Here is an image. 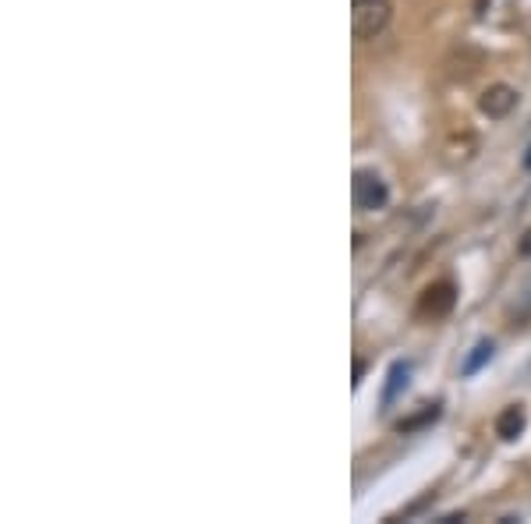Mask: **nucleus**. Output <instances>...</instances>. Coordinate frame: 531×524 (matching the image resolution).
Returning a JSON list of instances; mask_svg holds the SVG:
<instances>
[{"mask_svg": "<svg viewBox=\"0 0 531 524\" xmlns=\"http://www.w3.org/2000/svg\"><path fill=\"white\" fill-rule=\"evenodd\" d=\"M457 305V287L450 281L429 283L422 294H418V319H447Z\"/></svg>", "mask_w": 531, "mask_h": 524, "instance_id": "nucleus-3", "label": "nucleus"}, {"mask_svg": "<svg viewBox=\"0 0 531 524\" xmlns=\"http://www.w3.org/2000/svg\"><path fill=\"white\" fill-rule=\"evenodd\" d=\"M394 4L390 0H351V33L358 43H368L390 29Z\"/></svg>", "mask_w": 531, "mask_h": 524, "instance_id": "nucleus-1", "label": "nucleus"}, {"mask_svg": "<svg viewBox=\"0 0 531 524\" xmlns=\"http://www.w3.org/2000/svg\"><path fill=\"white\" fill-rule=\"evenodd\" d=\"M517 89L514 85H507V81H496V85H489L482 96H479V110L489 118V121H503L514 107H517Z\"/></svg>", "mask_w": 531, "mask_h": 524, "instance_id": "nucleus-4", "label": "nucleus"}, {"mask_svg": "<svg viewBox=\"0 0 531 524\" xmlns=\"http://www.w3.org/2000/svg\"><path fill=\"white\" fill-rule=\"evenodd\" d=\"M482 22H496V25H510L514 18V0H479L475 4Z\"/></svg>", "mask_w": 531, "mask_h": 524, "instance_id": "nucleus-6", "label": "nucleus"}, {"mask_svg": "<svg viewBox=\"0 0 531 524\" xmlns=\"http://www.w3.org/2000/svg\"><path fill=\"white\" fill-rule=\"evenodd\" d=\"M351 199H355L358 213H375V209H383L390 202V188H386V181L375 170H355Z\"/></svg>", "mask_w": 531, "mask_h": 524, "instance_id": "nucleus-2", "label": "nucleus"}, {"mask_svg": "<svg viewBox=\"0 0 531 524\" xmlns=\"http://www.w3.org/2000/svg\"><path fill=\"white\" fill-rule=\"evenodd\" d=\"M525 425H528V411H525V404H510V407H503L499 414H496V436L499 440H517L521 433H525Z\"/></svg>", "mask_w": 531, "mask_h": 524, "instance_id": "nucleus-5", "label": "nucleus"}, {"mask_svg": "<svg viewBox=\"0 0 531 524\" xmlns=\"http://www.w3.org/2000/svg\"><path fill=\"white\" fill-rule=\"evenodd\" d=\"M408 376H411V365L408 362H394V368H390V383H386V390H383V407H390V404L397 401V394L408 386Z\"/></svg>", "mask_w": 531, "mask_h": 524, "instance_id": "nucleus-7", "label": "nucleus"}, {"mask_svg": "<svg viewBox=\"0 0 531 524\" xmlns=\"http://www.w3.org/2000/svg\"><path fill=\"white\" fill-rule=\"evenodd\" d=\"M489 358H492V344H489V340L475 344V348H471V355H468V362H464V376H475V372L489 362Z\"/></svg>", "mask_w": 531, "mask_h": 524, "instance_id": "nucleus-9", "label": "nucleus"}, {"mask_svg": "<svg viewBox=\"0 0 531 524\" xmlns=\"http://www.w3.org/2000/svg\"><path fill=\"white\" fill-rule=\"evenodd\" d=\"M525 163H528V170H531V149H528V160H525Z\"/></svg>", "mask_w": 531, "mask_h": 524, "instance_id": "nucleus-10", "label": "nucleus"}, {"mask_svg": "<svg viewBox=\"0 0 531 524\" xmlns=\"http://www.w3.org/2000/svg\"><path fill=\"white\" fill-rule=\"evenodd\" d=\"M440 418V404H422V411L414 414V418H404L401 425H397V433H414V429H422V425H429V422H436Z\"/></svg>", "mask_w": 531, "mask_h": 524, "instance_id": "nucleus-8", "label": "nucleus"}]
</instances>
